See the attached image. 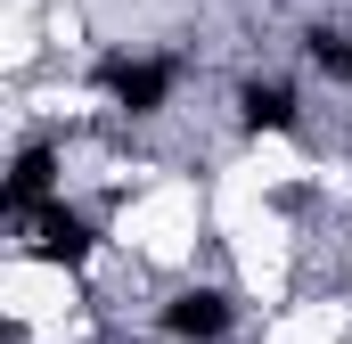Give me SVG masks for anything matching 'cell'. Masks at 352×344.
I'll use <instances>...</instances> for the list:
<instances>
[{
	"label": "cell",
	"instance_id": "cell-2",
	"mask_svg": "<svg viewBox=\"0 0 352 344\" xmlns=\"http://www.w3.org/2000/svg\"><path fill=\"white\" fill-rule=\"evenodd\" d=\"M16 255L25 262H50V270H82L98 255V222L82 205H41V213H16Z\"/></svg>",
	"mask_w": 352,
	"mask_h": 344
},
{
	"label": "cell",
	"instance_id": "cell-1",
	"mask_svg": "<svg viewBox=\"0 0 352 344\" xmlns=\"http://www.w3.org/2000/svg\"><path fill=\"white\" fill-rule=\"evenodd\" d=\"M180 58H156V50H115V58H98V98L115 107V115H131V123H148V115H164L180 90Z\"/></svg>",
	"mask_w": 352,
	"mask_h": 344
},
{
	"label": "cell",
	"instance_id": "cell-4",
	"mask_svg": "<svg viewBox=\"0 0 352 344\" xmlns=\"http://www.w3.org/2000/svg\"><path fill=\"white\" fill-rule=\"evenodd\" d=\"M238 123H246V131H295V123H303V98H295V83H278V74L238 83Z\"/></svg>",
	"mask_w": 352,
	"mask_h": 344
},
{
	"label": "cell",
	"instance_id": "cell-3",
	"mask_svg": "<svg viewBox=\"0 0 352 344\" xmlns=\"http://www.w3.org/2000/svg\"><path fill=\"white\" fill-rule=\"evenodd\" d=\"M156 328H164L173 344H221L230 328H238V295H230V287H197V279H188V287H173V295L156 303Z\"/></svg>",
	"mask_w": 352,
	"mask_h": 344
}]
</instances>
